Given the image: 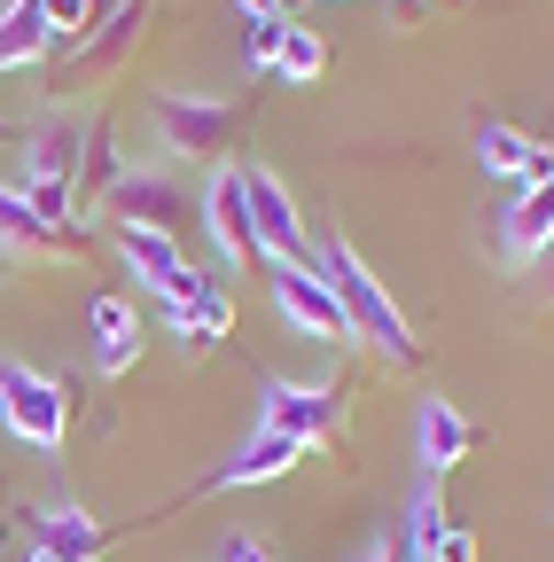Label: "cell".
I'll list each match as a JSON object with an SVG mask.
<instances>
[{
    "label": "cell",
    "mask_w": 554,
    "mask_h": 562,
    "mask_svg": "<svg viewBox=\"0 0 554 562\" xmlns=\"http://www.w3.org/2000/svg\"><path fill=\"white\" fill-rule=\"evenodd\" d=\"M313 273L336 290V305H343V321H352V336H368V344L383 351V360H406V368L422 360V336L406 328V313L391 305V290H383V281H375L368 266H360V250L343 243V235L313 250Z\"/></svg>",
    "instance_id": "obj_1"
},
{
    "label": "cell",
    "mask_w": 554,
    "mask_h": 562,
    "mask_svg": "<svg viewBox=\"0 0 554 562\" xmlns=\"http://www.w3.org/2000/svg\"><path fill=\"white\" fill-rule=\"evenodd\" d=\"M242 102H212V94H157V140L172 157H203V165H235L242 149Z\"/></svg>",
    "instance_id": "obj_2"
},
{
    "label": "cell",
    "mask_w": 554,
    "mask_h": 562,
    "mask_svg": "<svg viewBox=\"0 0 554 562\" xmlns=\"http://www.w3.org/2000/svg\"><path fill=\"white\" fill-rule=\"evenodd\" d=\"M0 422L39 446V453H63V438H71V383L63 375H39L24 360H0Z\"/></svg>",
    "instance_id": "obj_3"
},
{
    "label": "cell",
    "mask_w": 554,
    "mask_h": 562,
    "mask_svg": "<svg viewBox=\"0 0 554 562\" xmlns=\"http://www.w3.org/2000/svg\"><path fill=\"white\" fill-rule=\"evenodd\" d=\"M142 16H149V0H117L110 16H94V24L79 32V47L55 63V94H79V87L110 79V70H125L133 40H142Z\"/></svg>",
    "instance_id": "obj_4"
},
{
    "label": "cell",
    "mask_w": 554,
    "mask_h": 562,
    "mask_svg": "<svg viewBox=\"0 0 554 562\" xmlns=\"http://www.w3.org/2000/svg\"><path fill=\"white\" fill-rule=\"evenodd\" d=\"M242 203H250V243H258V258H265V266H313L305 220H297V203H290V188H282V180L242 165Z\"/></svg>",
    "instance_id": "obj_5"
},
{
    "label": "cell",
    "mask_w": 554,
    "mask_h": 562,
    "mask_svg": "<svg viewBox=\"0 0 554 562\" xmlns=\"http://www.w3.org/2000/svg\"><path fill=\"white\" fill-rule=\"evenodd\" d=\"M265 430L297 446H336L343 438V391L336 383H265Z\"/></svg>",
    "instance_id": "obj_6"
},
{
    "label": "cell",
    "mask_w": 554,
    "mask_h": 562,
    "mask_svg": "<svg viewBox=\"0 0 554 562\" xmlns=\"http://www.w3.org/2000/svg\"><path fill=\"white\" fill-rule=\"evenodd\" d=\"M265 273H273V313H282L297 336H313V344H352V321H343L336 290H328L313 266H265Z\"/></svg>",
    "instance_id": "obj_7"
},
{
    "label": "cell",
    "mask_w": 554,
    "mask_h": 562,
    "mask_svg": "<svg viewBox=\"0 0 554 562\" xmlns=\"http://www.w3.org/2000/svg\"><path fill=\"white\" fill-rule=\"evenodd\" d=\"M102 203L117 211V227H157V235H180L188 211H195V195L172 172H117V188Z\"/></svg>",
    "instance_id": "obj_8"
},
{
    "label": "cell",
    "mask_w": 554,
    "mask_h": 562,
    "mask_svg": "<svg viewBox=\"0 0 554 562\" xmlns=\"http://www.w3.org/2000/svg\"><path fill=\"white\" fill-rule=\"evenodd\" d=\"M203 227H212L219 273L258 266V243H250V203H242V165H212V188H203Z\"/></svg>",
    "instance_id": "obj_9"
},
{
    "label": "cell",
    "mask_w": 554,
    "mask_h": 562,
    "mask_svg": "<svg viewBox=\"0 0 554 562\" xmlns=\"http://www.w3.org/2000/svg\"><path fill=\"white\" fill-rule=\"evenodd\" d=\"M468 140H476V165L500 172V180L539 188V180L554 172V149H546V140H531L523 125H508V117H468Z\"/></svg>",
    "instance_id": "obj_10"
},
{
    "label": "cell",
    "mask_w": 554,
    "mask_h": 562,
    "mask_svg": "<svg viewBox=\"0 0 554 562\" xmlns=\"http://www.w3.org/2000/svg\"><path fill=\"white\" fill-rule=\"evenodd\" d=\"M79 157H87V125L79 117H39L24 133V188H71L79 195Z\"/></svg>",
    "instance_id": "obj_11"
},
{
    "label": "cell",
    "mask_w": 554,
    "mask_h": 562,
    "mask_svg": "<svg viewBox=\"0 0 554 562\" xmlns=\"http://www.w3.org/2000/svg\"><path fill=\"white\" fill-rule=\"evenodd\" d=\"M468 453H476V422H468V414H453L445 398H422V406H414V461H422L430 476L461 469Z\"/></svg>",
    "instance_id": "obj_12"
},
{
    "label": "cell",
    "mask_w": 554,
    "mask_h": 562,
    "mask_svg": "<svg viewBox=\"0 0 554 562\" xmlns=\"http://www.w3.org/2000/svg\"><path fill=\"white\" fill-rule=\"evenodd\" d=\"M0 243L24 258H79V227H55L24 203V188H0Z\"/></svg>",
    "instance_id": "obj_13"
},
{
    "label": "cell",
    "mask_w": 554,
    "mask_h": 562,
    "mask_svg": "<svg viewBox=\"0 0 554 562\" xmlns=\"http://www.w3.org/2000/svg\"><path fill=\"white\" fill-rule=\"evenodd\" d=\"M500 250H508L516 266H531V258H546V250H554V172L508 203V220H500Z\"/></svg>",
    "instance_id": "obj_14"
},
{
    "label": "cell",
    "mask_w": 554,
    "mask_h": 562,
    "mask_svg": "<svg viewBox=\"0 0 554 562\" xmlns=\"http://www.w3.org/2000/svg\"><path fill=\"white\" fill-rule=\"evenodd\" d=\"M24 547H39V554H55V562H102L110 524H94L87 508H47V516H32V539H24Z\"/></svg>",
    "instance_id": "obj_15"
},
{
    "label": "cell",
    "mask_w": 554,
    "mask_h": 562,
    "mask_svg": "<svg viewBox=\"0 0 554 562\" xmlns=\"http://www.w3.org/2000/svg\"><path fill=\"white\" fill-rule=\"evenodd\" d=\"M305 461V446L297 438H273V430H258L235 461H219L212 469V492H242V484H273V476H290Z\"/></svg>",
    "instance_id": "obj_16"
},
{
    "label": "cell",
    "mask_w": 554,
    "mask_h": 562,
    "mask_svg": "<svg viewBox=\"0 0 554 562\" xmlns=\"http://www.w3.org/2000/svg\"><path fill=\"white\" fill-rule=\"evenodd\" d=\"M117 250H125V266L149 281V290H172V281L188 273V258H180V235H157V227H117Z\"/></svg>",
    "instance_id": "obj_17"
},
{
    "label": "cell",
    "mask_w": 554,
    "mask_h": 562,
    "mask_svg": "<svg viewBox=\"0 0 554 562\" xmlns=\"http://www.w3.org/2000/svg\"><path fill=\"white\" fill-rule=\"evenodd\" d=\"M47 47H55V32L39 16V0H9V9H0V70H24Z\"/></svg>",
    "instance_id": "obj_18"
},
{
    "label": "cell",
    "mask_w": 554,
    "mask_h": 562,
    "mask_svg": "<svg viewBox=\"0 0 554 562\" xmlns=\"http://www.w3.org/2000/svg\"><path fill=\"white\" fill-rule=\"evenodd\" d=\"M445 531H453V516H445V501H438V484H422V492L406 501V562H430Z\"/></svg>",
    "instance_id": "obj_19"
},
{
    "label": "cell",
    "mask_w": 554,
    "mask_h": 562,
    "mask_svg": "<svg viewBox=\"0 0 554 562\" xmlns=\"http://www.w3.org/2000/svg\"><path fill=\"white\" fill-rule=\"evenodd\" d=\"M273 70H282L290 87H313L320 70H328V40H320L313 24H290V32H282V63H273Z\"/></svg>",
    "instance_id": "obj_20"
},
{
    "label": "cell",
    "mask_w": 554,
    "mask_h": 562,
    "mask_svg": "<svg viewBox=\"0 0 554 562\" xmlns=\"http://www.w3.org/2000/svg\"><path fill=\"white\" fill-rule=\"evenodd\" d=\"M188 321H195V336H203V344L235 328V290H227V273H203V290L188 297Z\"/></svg>",
    "instance_id": "obj_21"
},
{
    "label": "cell",
    "mask_w": 554,
    "mask_h": 562,
    "mask_svg": "<svg viewBox=\"0 0 554 562\" xmlns=\"http://www.w3.org/2000/svg\"><path fill=\"white\" fill-rule=\"evenodd\" d=\"M117 188V149H110V125H87V157H79V195H110Z\"/></svg>",
    "instance_id": "obj_22"
},
{
    "label": "cell",
    "mask_w": 554,
    "mask_h": 562,
    "mask_svg": "<svg viewBox=\"0 0 554 562\" xmlns=\"http://www.w3.org/2000/svg\"><path fill=\"white\" fill-rule=\"evenodd\" d=\"M87 328H94L102 344H117V336H142V313H133L125 297H110V290H94V305H87Z\"/></svg>",
    "instance_id": "obj_23"
},
{
    "label": "cell",
    "mask_w": 554,
    "mask_h": 562,
    "mask_svg": "<svg viewBox=\"0 0 554 562\" xmlns=\"http://www.w3.org/2000/svg\"><path fill=\"white\" fill-rule=\"evenodd\" d=\"M39 16H47L55 40H79V32L94 24V0H39Z\"/></svg>",
    "instance_id": "obj_24"
},
{
    "label": "cell",
    "mask_w": 554,
    "mask_h": 562,
    "mask_svg": "<svg viewBox=\"0 0 554 562\" xmlns=\"http://www.w3.org/2000/svg\"><path fill=\"white\" fill-rule=\"evenodd\" d=\"M282 32H290V16H265V24H250V40H242V47H250V63H258V70H273V63H282Z\"/></svg>",
    "instance_id": "obj_25"
},
{
    "label": "cell",
    "mask_w": 554,
    "mask_h": 562,
    "mask_svg": "<svg viewBox=\"0 0 554 562\" xmlns=\"http://www.w3.org/2000/svg\"><path fill=\"white\" fill-rule=\"evenodd\" d=\"M133 360H142V336H117V344H102V351H94V368H102V375H125Z\"/></svg>",
    "instance_id": "obj_26"
},
{
    "label": "cell",
    "mask_w": 554,
    "mask_h": 562,
    "mask_svg": "<svg viewBox=\"0 0 554 562\" xmlns=\"http://www.w3.org/2000/svg\"><path fill=\"white\" fill-rule=\"evenodd\" d=\"M430 562H476V531H468V524H453V531L438 539V554H430Z\"/></svg>",
    "instance_id": "obj_27"
},
{
    "label": "cell",
    "mask_w": 554,
    "mask_h": 562,
    "mask_svg": "<svg viewBox=\"0 0 554 562\" xmlns=\"http://www.w3.org/2000/svg\"><path fill=\"white\" fill-rule=\"evenodd\" d=\"M360 562H406V539L398 531H383V539H368V554Z\"/></svg>",
    "instance_id": "obj_28"
},
{
    "label": "cell",
    "mask_w": 554,
    "mask_h": 562,
    "mask_svg": "<svg viewBox=\"0 0 554 562\" xmlns=\"http://www.w3.org/2000/svg\"><path fill=\"white\" fill-rule=\"evenodd\" d=\"M227 562H265V547H258L250 531H235V539H227Z\"/></svg>",
    "instance_id": "obj_29"
},
{
    "label": "cell",
    "mask_w": 554,
    "mask_h": 562,
    "mask_svg": "<svg viewBox=\"0 0 554 562\" xmlns=\"http://www.w3.org/2000/svg\"><path fill=\"white\" fill-rule=\"evenodd\" d=\"M235 9H242L250 24H265V16H282V0H235Z\"/></svg>",
    "instance_id": "obj_30"
},
{
    "label": "cell",
    "mask_w": 554,
    "mask_h": 562,
    "mask_svg": "<svg viewBox=\"0 0 554 562\" xmlns=\"http://www.w3.org/2000/svg\"><path fill=\"white\" fill-rule=\"evenodd\" d=\"M546 305H554V250H546Z\"/></svg>",
    "instance_id": "obj_31"
},
{
    "label": "cell",
    "mask_w": 554,
    "mask_h": 562,
    "mask_svg": "<svg viewBox=\"0 0 554 562\" xmlns=\"http://www.w3.org/2000/svg\"><path fill=\"white\" fill-rule=\"evenodd\" d=\"M24 562H55V554H39V547H24Z\"/></svg>",
    "instance_id": "obj_32"
},
{
    "label": "cell",
    "mask_w": 554,
    "mask_h": 562,
    "mask_svg": "<svg viewBox=\"0 0 554 562\" xmlns=\"http://www.w3.org/2000/svg\"><path fill=\"white\" fill-rule=\"evenodd\" d=\"M0 140H9V133H0Z\"/></svg>",
    "instance_id": "obj_33"
}]
</instances>
